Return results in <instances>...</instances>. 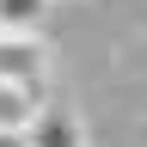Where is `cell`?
<instances>
[{"mask_svg": "<svg viewBox=\"0 0 147 147\" xmlns=\"http://www.w3.org/2000/svg\"><path fill=\"white\" fill-rule=\"evenodd\" d=\"M55 0H0V31H43Z\"/></svg>", "mask_w": 147, "mask_h": 147, "instance_id": "4", "label": "cell"}, {"mask_svg": "<svg viewBox=\"0 0 147 147\" xmlns=\"http://www.w3.org/2000/svg\"><path fill=\"white\" fill-rule=\"evenodd\" d=\"M25 129H31L37 147H86V123L74 110H61V104H37V117Z\"/></svg>", "mask_w": 147, "mask_h": 147, "instance_id": "2", "label": "cell"}, {"mask_svg": "<svg viewBox=\"0 0 147 147\" xmlns=\"http://www.w3.org/2000/svg\"><path fill=\"white\" fill-rule=\"evenodd\" d=\"M0 147H37V141H31V129H12V123H0Z\"/></svg>", "mask_w": 147, "mask_h": 147, "instance_id": "5", "label": "cell"}, {"mask_svg": "<svg viewBox=\"0 0 147 147\" xmlns=\"http://www.w3.org/2000/svg\"><path fill=\"white\" fill-rule=\"evenodd\" d=\"M43 74H49V49L37 43V31H0V80L43 86Z\"/></svg>", "mask_w": 147, "mask_h": 147, "instance_id": "1", "label": "cell"}, {"mask_svg": "<svg viewBox=\"0 0 147 147\" xmlns=\"http://www.w3.org/2000/svg\"><path fill=\"white\" fill-rule=\"evenodd\" d=\"M37 104H43V86H25V80H0V123L25 129L37 117Z\"/></svg>", "mask_w": 147, "mask_h": 147, "instance_id": "3", "label": "cell"}]
</instances>
